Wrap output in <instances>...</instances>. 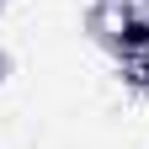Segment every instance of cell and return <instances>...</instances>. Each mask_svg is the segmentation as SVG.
Wrapping results in <instances>:
<instances>
[{"label":"cell","instance_id":"obj_1","mask_svg":"<svg viewBox=\"0 0 149 149\" xmlns=\"http://www.w3.org/2000/svg\"><path fill=\"white\" fill-rule=\"evenodd\" d=\"M112 48L123 59H144L149 53V11H123L112 22Z\"/></svg>","mask_w":149,"mask_h":149}]
</instances>
